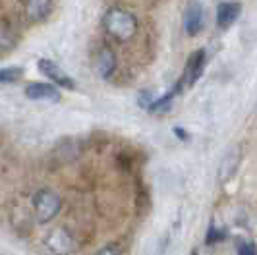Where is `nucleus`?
I'll return each instance as SVG.
<instances>
[{
    "label": "nucleus",
    "instance_id": "nucleus-1",
    "mask_svg": "<svg viewBox=\"0 0 257 255\" xmlns=\"http://www.w3.org/2000/svg\"><path fill=\"white\" fill-rule=\"evenodd\" d=\"M103 26L106 29V33L112 39L124 43L136 35L138 31V20L134 14H130L124 8H110L108 12L104 14Z\"/></svg>",
    "mask_w": 257,
    "mask_h": 255
},
{
    "label": "nucleus",
    "instance_id": "nucleus-2",
    "mask_svg": "<svg viewBox=\"0 0 257 255\" xmlns=\"http://www.w3.org/2000/svg\"><path fill=\"white\" fill-rule=\"evenodd\" d=\"M33 209H35V218L41 224L51 222L62 209V199L56 191L43 188L33 195Z\"/></svg>",
    "mask_w": 257,
    "mask_h": 255
},
{
    "label": "nucleus",
    "instance_id": "nucleus-3",
    "mask_svg": "<svg viewBox=\"0 0 257 255\" xmlns=\"http://www.w3.org/2000/svg\"><path fill=\"white\" fill-rule=\"evenodd\" d=\"M205 51L203 49H199V51H195L188 58V62H186V68H184V74H182L180 81L174 85L176 89L180 91L186 89V87H192V85H195L197 83V79L201 77V74H203V68H205Z\"/></svg>",
    "mask_w": 257,
    "mask_h": 255
},
{
    "label": "nucleus",
    "instance_id": "nucleus-4",
    "mask_svg": "<svg viewBox=\"0 0 257 255\" xmlns=\"http://www.w3.org/2000/svg\"><path fill=\"white\" fill-rule=\"evenodd\" d=\"M37 66H39V70H41V74L49 77L56 87H62V89H68V91L76 89V81L68 76L56 62H52L49 58H41Z\"/></svg>",
    "mask_w": 257,
    "mask_h": 255
},
{
    "label": "nucleus",
    "instance_id": "nucleus-5",
    "mask_svg": "<svg viewBox=\"0 0 257 255\" xmlns=\"http://www.w3.org/2000/svg\"><path fill=\"white\" fill-rule=\"evenodd\" d=\"M45 245L49 247V251L54 255H70L74 251V238L70 236V232L64 228H56L49 232Z\"/></svg>",
    "mask_w": 257,
    "mask_h": 255
},
{
    "label": "nucleus",
    "instance_id": "nucleus-6",
    "mask_svg": "<svg viewBox=\"0 0 257 255\" xmlns=\"http://www.w3.org/2000/svg\"><path fill=\"white\" fill-rule=\"evenodd\" d=\"M240 161H242V147L240 145H232L230 149L224 153L222 161L219 165V182L224 184L236 174L238 166H240Z\"/></svg>",
    "mask_w": 257,
    "mask_h": 255
},
{
    "label": "nucleus",
    "instance_id": "nucleus-7",
    "mask_svg": "<svg viewBox=\"0 0 257 255\" xmlns=\"http://www.w3.org/2000/svg\"><path fill=\"white\" fill-rule=\"evenodd\" d=\"M26 97L31 101H60V91L54 83H43V81H33L26 85Z\"/></svg>",
    "mask_w": 257,
    "mask_h": 255
},
{
    "label": "nucleus",
    "instance_id": "nucleus-8",
    "mask_svg": "<svg viewBox=\"0 0 257 255\" xmlns=\"http://www.w3.org/2000/svg\"><path fill=\"white\" fill-rule=\"evenodd\" d=\"M203 20H205L203 6L199 2H195V0L190 2L188 8H186V12H184V29H186V33L190 37H195L203 29Z\"/></svg>",
    "mask_w": 257,
    "mask_h": 255
},
{
    "label": "nucleus",
    "instance_id": "nucleus-9",
    "mask_svg": "<svg viewBox=\"0 0 257 255\" xmlns=\"http://www.w3.org/2000/svg\"><path fill=\"white\" fill-rule=\"evenodd\" d=\"M95 70L97 74L103 77V79H108V77L114 74L116 70V54L112 49L108 47H103L99 54H97V60H95Z\"/></svg>",
    "mask_w": 257,
    "mask_h": 255
},
{
    "label": "nucleus",
    "instance_id": "nucleus-10",
    "mask_svg": "<svg viewBox=\"0 0 257 255\" xmlns=\"http://www.w3.org/2000/svg\"><path fill=\"white\" fill-rule=\"evenodd\" d=\"M242 12V6L238 2H222L217 8V26L219 29H228V27L238 20Z\"/></svg>",
    "mask_w": 257,
    "mask_h": 255
},
{
    "label": "nucleus",
    "instance_id": "nucleus-11",
    "mask_svg": "<svg viewBox=\"0 0 257 255\" xmlns=\"http://www.w3.org/2000/svg\"><path fill=\"white\" fill-rule=\"evenodd\" d=\"M52 12V0H26V14L27 18L39 24L43 20H47Z\"/></svg>",
    "mask_w": 257,
    "mask_h": 255
},
{
    "label": "nucleus",
    "instance_id": "nucleus-12",
    "mask_svg": "<svg viewBox=\"0 0 257 255\" xmlns=\"http://www.w3.org/2000/svg\"><path fill=\"white\" fill-rule=\"evenodd\" d=\"M18 45V33L8 22H0V54H6L16 49Z\"/></svg>",
    "mask_w": 257,
    "mask_h": 255
},
{
    "label": "nucleus",
    "instance_id": "nucleus-13",
    "mask_svg": "<svg viewBox=\"0 0 257 255\" xmlns=\"http://www.w3.org/2000/svg\"><path fill=\"white\" fill-rule=\"evenodd\" d=\"M26 74V70L22 66H8V68H0V83H16L20 81Z\"/></svg>",
    "mask_w": 257,
    "mask_h": 255
},
{
    "label": "nucleus",
    "instance_id": "nucleus-14",
    "mask_svg": "<svg viewBox=\"0 0 257 255\" xmlns=\"http://www.w3.org/2000/svg\"><path fill=\"white\" fill-rule=\"evenodd\" d=\"M226 238V230L224 228H217L213 222H211V226L207 230V236H205V243L207 245H213V243H219L222 242Z\"/></svg>",
    "mask_w": 257,
    "mask_h": 255
},
{
    "label": "nucleus",
    "instance_id": "nucleus-15",
    "mask_svg": "<svg viewBox=\"0 0 257 255\" xmlns=\"http://www.w3.org/2000/svg\"><path fill=\"white\" fill-rule=\"evenodd\" d=\"M238 253L240 255H257V247L253 242H242L238 243Z\"/></svg>",
    "mask_w": 257,
    "mask_h": 255
},
{
    "label": "nucleus",
    "instance_id": "nucleus-16",
    "mask_svg": "<svg viewBox=\"0 0 257 255\" xmlns=\"http://www.w3.org/2000/svg\"><path fill=\"white\" fill-rule=\"evenodd\" d=\"M97 255H122V251H120V247L116 243H108V245H104L103 249H99Z\"/></svg>",
    "mask_w": 257,
    "mask_h": 255
},
{
    "label": "nucleus",
    "instance_id": "nucleus-17",
    "mask_svg": "<svg viewBox=\"0 0 257 255\" xmlns=\"http://www.w3.org/2000/svg\"><path fill=\"white\" fill-rule=\"evenodd\" d=\"M174 134H176V136H178V138H180V140H188V134H186V132H184V130H182V128H174Z\"/></svg>",
    "mask_w": 257,
    "mask_h": 255
},
{
    "label": "nucleus",
    "instance_id": "nucleus-18",
    "mask_svg": "<svg viewBox=\"0 0 257 255\" xmlns=\"http://www.w3.org/2000/svg\"><path fill=\"white\" fill-rule=\"evenodd\" d=\"M192 255H197V251H195V249H193V251H192Z\"/></svg>",
    "mask_w": 257,
    "mask_h": 255
},
{
    "label": "nucleus",
    "instance_id": "nucleus-19",
    "mask_svg": "<svg viewBox=\"0 0 257 255\" xmlns=\"http://www.w3.org/2000/svg\"><path fill=\"white\" fill-rule=\"evenodd\" d=\"M255 114H257V108H255Z\"/></svg>",
    "mask_w": 257,
    "mask_h": 255
}]
</instances>
